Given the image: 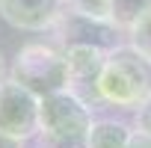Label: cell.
I'll return each mask as SVG.
<instances>
[{
	"instance_id": "6da1fadb",
	"label": "cell",
	"mask_w": 151,
	"mask_h": 148,
	"mask_svg": "<svg viewBox=\"0 0 151 148\" xmlns=\"http://www.w3.org/2000/svg\"><path fill=\"white\" fill-rule=\"evenodd\" d=\"M98 98L110 107L136 110L151 98V59L130 45H113L98 80Z\"/></svg>"
},
{
	"instance_id": "7a4b0ae2",
	"label": "cell",
	"mask_w": 151,
	"mask_h": 148,
	"mask_svg": "<svg viewBox=\"0 0 151 148\" xmlns=\"http://www.w3.org/2000/svg\"><path fill=\"white\" fill-rule=\"evenodd\" d=\"M92 121L89 104L68 89L45 95L39 104V139L45 148H86Z\"/></svg>"
},
{
	"instance_id": "3957f363",
	"label": "cell",
	"mask_w": 151,
	"mask_h": 148,
	"mask_svg": "<svg viewBox=\"0 0 151 148\" xmlns=\"http://www.w3.org/2000/svg\"><path fill=\"white\" fill-rule=\"evenodd\" d=\"M9 77L18 80L21 86H27L30 92H36L39 98L53 95L68 89V71H65V53L50 47V45H27L24 50H18Z\"/></svg>"
},
{
	"instance_id": "277c9868",
	"label": "cell",
	"mask_w": 151,
	"mask_h": 148,
	"mask_svg": "<svg viewBox=\"0 0 151 148\" xmlns=\"http://www.w3.org/2000/svg\"><path fill=\"white\" fill-rule=\"evenodd\" d=\"M39 104L42 98L12 77L0 80V130L15 139L39 136Z\"/></svg>"
},
{
	"instance_id": "5b68a950",
	"label": "cell",
	"mask_w": 151,
	"mask_h": 148,
	"mask_svg": "<svg viewBox=\"0 0 151 148\" xmlns=\"http://www.w3.org/2000/svg\"><path fill=\"white\" fill-rule=\"evenodd\" d=\"M62 53H65V71H68V92L83 98L86 104L101 101L98 98V80H101L110 47L95 45V42H71L62 47Z\"/></svg>"
},
{
	"instance_id": "8992f818",
	"label": "cell",
	"mask_w": 151,
	"mask_h": 148,
	"mask_svg": "<svg viewBox=\"0 0 151 148\" xmlns=\"http://www.w3.org/2000/svg\"><path fill=\"white\" fill-rule=\"evenodd\" d=\"M62 12L65 0H0V18L27 33L53 30Z\"/></svg>"
},
{
	"instance_id": "52a82bcc",
	"label": "cell",
	"mask_w": 151,
	"mask_h": 148,
	"mask_svg": "<svg viewBox=\"0 0 151 148\" xmlns=\"http://www.w3.org/2000/svg\"><path fill=\"white\" fill-rule=\"evenodd\" d=\"M130 136H133L130 124L116 119H95L86 136V148H124Z\"/></svg>"
},
{
	"instance_id": "ba28073f",
	"label": "cell",
	"mask_w": 151,
	"mask_h": 148,
	"mask_svg": "<svg viewBox=\"0 0 151 148\" xmlns=\"http://www.w3.org/2000/svg\"><path fill=\"white\" fill-rule=\"evenodd\" d=\"M148 9H151V0H113V27L127 33Z\"/></svg>"
},
{
	"instance_id": "9c48e42d",
	"label": "cell",
	"mask_w": 151,
	"mask_h": 148,
	"mask_svg": "<svg viewBox=\"0 0 151 148\" xmlns=\"http://www.w3.org/2000/svg\"><path fill=\"white\" fill-rule=\"evenodd\" d=\"M65 9L98 24H113V0H65Z\"/></svg>"
},
{
	"instance_id": "30bf717a",
	"label": "cell",
	"mask_w": 151,
	"mask_h": 148,
	"mask_svg": "<svg viewBox=\"0 0 151 148\" xmlns=\"http://www.w3.org/2000/svg\"><path fill=\"white\" fill-rule=\"evenodd\" d=\"M127 45L133 50H139L145 59H151V9L127 30Z\"/></svg>"
},
{
	"instance_id": "8fae6325",
	"label": "cell",
	"mask_w": 151,
	"mask_h": 148,
	"mask_svg": "<svg viewBox=\"0 0 151 148\" xmlns=\"http://www.w3.org/2000/svg\"><path fill=\"white\" fill-rule=\"evenodd\" d=\"M136 130H142V133L151 136V98L136 107Z\"/></svg>"
},
{
	"instance_id": "7c38bea8",
	"label": "cell",
	"mask_w": 151,
	"mask_h": 148,
	"mask_svg": "<svg viewBox=\"0 0 151 148\" xmlns=\"http://www.w3.org/2000/svg\"><path fill=\"white\" fill-rule=\"evenodd\" d=\"M124 148H151V136L142 133V130H133V136H130V142Z\"/></svg>"
},
{
	"instance_id": "4fadbf2b",
	"label": "cell",
	"mask_w": 151,
	"mask_h": 148,
	"mask_svg": "<svg viewBox=\"0 0 151 148\" xmlns=\"http://www.w3.org/2000/svg\"><path fill=\"white\" fill-rule=\"evenodd\" d=\"M0 148H24V139H15V136L0 130Z\"/></svg>"
},
{
	"instance_id": "5bb4252c",
	"label": "cell",
	"mask_w": 151,
	"mask_h": 148,
	"mask_svg": "<svg viewBox=\"0 0 151 148\" xmlns=\"http://www.w3.org/2000/svg\"><path fill=\"white\" fill-rule=\"evenodd\" d=\"M6 77V62H3V53H0V80Z\"/></svg>"
}]
</instances>
